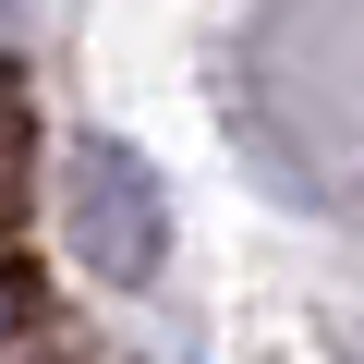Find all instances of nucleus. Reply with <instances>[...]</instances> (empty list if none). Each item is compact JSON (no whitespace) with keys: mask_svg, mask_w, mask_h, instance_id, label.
Returning <instances> with one entry per match:
<instances>
[{"mask_svg":"<svg viewBox=\"0 0 364 364\" xmlns=\"http://www.w3.org/2000/svg\"><path fill=\"white\" fill-rule=\"evenodd\" d=\"M49 207H61V243L85 279L109 291H146L158 255H170V195H158V170L122 146V134H73L61 170H49Z\"/></svg>","mask_w":364,"mask_h":364,"instance_id":"obj_1","label":"nucleus"},{"mask_svg":"<svg viewBox=\"0 0 364 364\" xmlns=\"http://www.w3.org/2000/svg\"><path fill=\"white\" fill-rule=\"evenodd\" d=\"M0 364H13V316H0Z\"/></svg>","mask_w":364,"mask_h":364,"instance_id":"obj_2","label":"nucleus"}]
</instances>
